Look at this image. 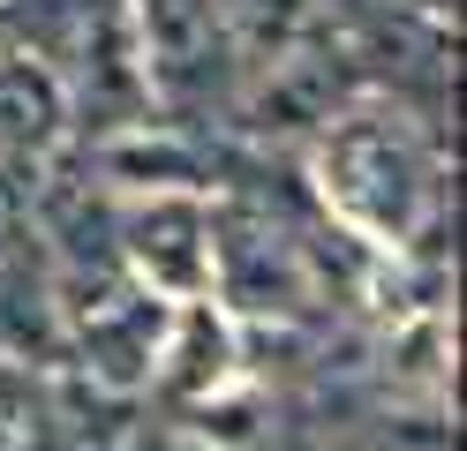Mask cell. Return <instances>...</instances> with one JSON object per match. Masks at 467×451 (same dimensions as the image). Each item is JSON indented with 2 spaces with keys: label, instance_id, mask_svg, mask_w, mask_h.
Wrapping results in <instances>:
<instances>
[{
  "label": "cell",
  "instance_id": "cell-1",
  "mask_svg": "<svg viewBox=\"0 0 467 451\" xmlns=\"http://www.w3.org/2000/svg\"><path fill=\"white\" fill-rule=\"evenodd\" d=\"M325 173H332V189L355 203L362 219H377V226H407L415 219L422 166H415V150H407V136L392 128V120H347V128L332 136V150H325Z\"/></svg>",
  "mask_w": 467,
  "mask_h": 451
},
{
  "label": "cell",
  "instance_id": "cell-2",
  "mask_svg": "<svg viewBox=\"0 0 467 451\" xmlns=\"http://www.w3.org/2000/svg\"><path fill=\"white\" fill-rule=\"evenodd\" d=\"M143 38H151V60L173 90H189L203 76V60L219 46V23H212V0H151L143 8Z\"/></svg>",
  "mask_w": 467,
  "mask_h": 451
},
{
  "label": "cell",
  "instance_id": "cell-3",
  "mask_svg": "<svg viewBox=\"0 0 467 451\" xmlns=\"http://www.w3.org/2000/svg\"><path fill=\"white\" fill-rule=\"evenodd\" d=\"M339 53H279L272 68V90L256 98L265 128H302V120H332V98H339Z\"/></svg>",
  "mask_w": 467,
  "mask_h": 451
},
{
  "label": "cell",
  "instance_id": "cell-4",
  "mask_svg": "<svg viewBox=\"0 0 467 451\" xmlns=\"http://www.w3.org/2000/svg\"><path fill=\"white\" fill-rule=\"evenodd\" d=\"M196 233H203V219L189 203H159V210H143L136 219V256L159 271V279H173V286H196L203 279V263H196Z\"/></svg>",
  "mask_w": 467,
  "mask_h": 451
},
{
  "label": "cell",
  "instance_id": "cell-5",
  "mask_svg": "<svg viewBox=\"0 0 467 451\" xmlns=\"http://www.w3.org/2000/svg\"><path fill=\"white\" fill-rule=\"evenodd\" d=\"M53 136V83L31 68H0V143H46Z\"/></svg>",
  "mask_w": 467,
  "mask_h": 451
},
{
  "label": "cell",
  "instance_id": "cell-6",
  "mask_svg": "<svg viewBox=\"0 0 467 451\" xmlns=\"http://www.w3.org/2000/svg\"><path fill=\"white\" fill-rule=\"evenodd\" d=\"M53 421H46V399L23 376L0 369V451H46Z\"/></svg>",
  "mask_w": 467,
  "mask_h": 451
}]
</instances>
